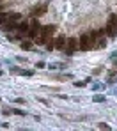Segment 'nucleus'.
<instances>
[{
	"instance_id": "nucleus-6",
	"label": "nucleus",
	"mask_w": 117,
	"mask_h": 131,
	"mask_svg": "<svg viewBox=\"0 0 117 131\" xmlns=\"http://www.w3.org/2000/svg\"><path fill=\"white\" fill-rule=\"evenodd\" d=\"M45 13H46V9H43V7H39V9H36V11H34V16H37V18H39V16H43Z\"/></svg>"
},
{
	"instance_id": "nucleus-9",
	"label": "nucleus",
	"mask_w": 117,
	"mask_h": 131,
	"mask_svg": "<svg viewBox=\"0 0 117 131\" xmlns=\"http://www.w3.org/2000/svg\"><path fill=\"white\" fill-rule=\"evenodd\" d=\"M94 99H96V101H105V97H103V96H96Z\"/></svg>"
},
{
	"instance_id": "nucleus-1",
	"label": "nucleus",
	"mask_w": 117,
	"mask_h": 131,
	"mask_svg": "<svg viewBox=\"0 0 117 131\" xmlns=\"http://www.w3.org/2000/svg\"><path fill=\"white\" fill-rule=\"evenodd\" d=\"M96 46V41L91 37V34H82L78 39V50L80 51H89Z\"/></svg>"
},
{
	"instance_id": "nucleus-5",
	"label": "nucleus",
	"mask_w": 117,
	"mask_h": 131,
	"mask_svg": "<svg viewBox=\"0 0 117 131\" xmlns=\"http://www.w3.org/2000/svg\"><path fill=\"white\" fill-rule=\"evenodd\" d=\"M7 20H9V13H0V25H4Z\"/></svg>"
},
{
	"instance_id": "nucleus-2",
	"label": "nucleus",
	"mask_w": 117,
	"mask_h": 131,
	"mask_svg": "<svg viewBox=\"0 0 117 131\" xmlns=\"http://www.w3.org/2000/svg\"><path fill=\"white\" fill-rule=\"evenodd\" d=\"M20 34H18V39H23V37H27V34H28V30H30V21H20L18 23V28H16Z\"/></svg>"
},
{
	"instance_id": "nucleus-3",
	"label": "nucleus",
	"mask_w": 117,
	"mask_h": 131,
	"mask_svg": "<svg viewBox=\"0 0 117 131\" xmlns=\"http://www.w3.org/2000/svg\"><path fill=\"white\" fill-rule=\"evenodd\" d=\"M66 44H68V37H66V36H57V37H55V48L64 50Z\"/></svg>"
},
{
	"instance_id": "nucleus-8",
	"label": "nucleus",
	"mask_w": 117,
	"mask_h": 131,
	"mask_svg": "<svg viewBox=\"0 0 117 131\" xmlns=\"http://www.w3.org/2000/svg\"><path fill=\"white\" fill-rule=\"evenodd\" d=\"M98 126H99V128H101V129H108V128H110V126H108V124H105V122H99V124H98Z\"/></svg>"
},
{
	"instance_id": "nucleus-7",
	"label": "nucleus",
	"mask_w": 117,
	"mask_h": 131,
	"mask_svg": "<svg viewBox=\"0 0 117 131\" xmlns=\"http://www.w3.org/2000/svg\"><path fill=\"white\" fill-rule=\"evenodd\" d=\"M30 46H32V44L28 43V41H22V48H23V50H30Z\"/></svg>"
},
{
	"instance_id": "nucleus-4",
	"label": "nucleus",
	"mask_w": 117,
	"mask_h": 131,
	"mask_svg": "<svg viewBox=\"0 0 117 131\" xmlns=\"http://www.w3.org/2000/svg\"><path fill=\"white\" fill-rule=\"evenodd\" d=\"M7 21H22V14L20 13H9V20Z\"/></svg>"
}]
</instances>
